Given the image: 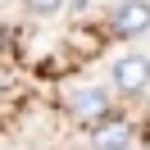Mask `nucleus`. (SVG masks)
<instances>
[{
	"instance_id": "obj_1",
	"label": "nucleus",
	"mask_w": 150,
	"mask_h": 150,
	"mask_svg": "<svg viewBox=\"0 0 150 150\" xmlns=\"http://www.w3.org/2000/svg\"><path fill=\"white\" fill-rule=\"evenodd\" d=\"M109 82H114V91H118V96L146 91V86H150V59L137 55V50L118 55V59H114V68H109Z\"/></svg>"
},
{
	"instance_id": "obj_2",
	"label": "nucleus",
	"mask_w": 150,
	"mask_h": 150,
	"mask_svg": "<svg viewBox=\"0 0 150 150\" xmlns=\"http://www.w3.org/2000/svg\"><path fill=\"white\" fill-rule=\"evenodd\" d=\"M68 114H73L77 123H100V118H109L114 114V105H109V91L105 86H77L73 96H68Z\"/></svg>"
},
{
	"instance_id": "obj_3",
	"label": "nucleus",
	"mask_w": 150,
	"mask_h": 150,
	"mask_svg": "<svg viewBox=\"0 0 150 150\" xmlns=\"http://www.w3.org/2000/svg\"><path fill=\"white\" fill-rule=\"evenodd\" d=\"M132 141H137V127L123 114H109V118H100L91 127V150H127Z\"/></svg>"
},
{
	"instance_id": "obj_4",
	"label": "nucleus",
	"mask_w": 150,
	"mask_h": 150,
	"mask_svg": "<svg viewBox=\"0 0 150 150\" xmlns=\"http://www.w3.org/2000/svg\"><path fill=\"white\" fill-rule=\"evenodd\" d=\"M109 23L118 37H146L150 32V0H118Z\"/></svg>"
},
{
	"instance_id": "obj_5",
	"label": "nucleus",
	"mask_w": 150,
	"mask_h": 150,
	"mask_svg": "<svg viewBox=\"0 0 150 150\" xmlns=\"http://www.w3.org/2000/svg\"><path fill=\"white\" fill-rule=\"evenodd\" d=\"M64 5H68V0H23V9H28V14H37V18H55Z\"/></svg>"
},
{
	"instance_id": "obj_6",
	"label": "nucleus",
	"mask_w": 150,
	"mask_h": 150,
	"mask_svg": "<svg viewBox=\"0 0 150 150\" xmlns=\"http://www.w3.org/2000/svg\"><path fill=\"white\" fill-rule=\"evenodd\" d=\"M5 96H9V73L0 68V100H5Z\"/></svg>"
},
{
	"instance_id": "obj_7",
	"label": "nucleus",
	"mask_w": 150,
	"mask_h": 150,
	"mask_svg": "<svg viewBox=\"0 0 150 150\" xmlns=\"http://www.w3.org/2000/svg\"><path fill=\"white\" fill-rule=\"evenodd\" d=\"M68 5H73V9H86V5H91V0H68Z\"/></svg>"
}]
</instances>
